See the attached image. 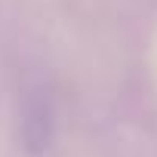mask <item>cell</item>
Wrapping results in <instances>:
<instances>
[{
  "label": "cell",
  "instance_id": "6da1fadb",
  "mask_svg": "<svg viewBox=\"0 0 157 157\" xmlns=\"http://www.w3.org/2000/svg\"><path fill=\"white\" fill-rule=\"evenodd\" d=\"M22 139H25L28 154H43L49 148V142H52V114H49V105L43 99H37L25 108Z\"/></svg>",
  "mask_w": 157,
  "mask_h": 157
}]
</instances>
